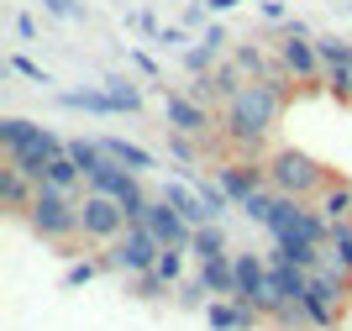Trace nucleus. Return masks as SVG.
<instances>
[{"label":"nucleus","instance_id":"obj_1","mask_svg":"<svg viewBox=\"0 0 352 331\" xmlns=\"http://www.w3.org/2000/svg\"><path fill=\"white\" fill-rule=\"evenodd\" d=\"M284 105H289V79H252V85L221 111V142L236 147L242 158L263 153V142L274 137Z\"/></svg>","mask_w":352,"mask_h":331},{"label":"nucleus","instance_id":"obj_2","mask_svg":"<svg viewBox=\"0 0 352 331\" xmlns=\"http://www.w3.org/2000/svg\"><path fill=\"white\" fill-rule=\"evenodd\" d=\"M0 147H6V163H16L32 184H43V169L69 147V137H58L43 121H27V116H0Z\"/></svg>","mask_w":352,"mask_h":331},{"label":"nucleus","instance_id":"obj_3","mask_svg":"<svg viewBox=\"0 0 352 331\" xmlns=\"http://www.w3.org/2000/svg\"><path fill=\"white\" fill-rule=\"evenodd\" d=\"M263 169H268V184L279 195H294V200H316L331 184V169L321 158H310L305 147H274L263 158Z\"/></svg>","mask_w":352,"mask_h":331},{"label":"nucleus","instance_id":"obj_4","mask_svg":"<svg viewBox=\"0 0 352 331\" xmlns=\"http://www.w3.org/2000/svg\"><path fill=\"white\" fill-rule=\"evenodd\" d=\"M27 226L37 231L43 242L69 247L74 237H85V226H79V195H63V189L37 184V200H32V211H27Z\"/></svg>","mask_w":352,"mask_h":331},{"label":"nucleus","instance_id":"obj_5","mask_svg":"<svg viewBox=\"0 0 352 331\" xmlns=\"http://www.w3.org/2000/svg\"><path fill=\"white\" fill-rule=\"evenodd\" d=\"M347 289H352V279L347 274H337L331 263H321L316 274H310V289H305V321H310V331H331L342 321V300H347Z\"/></svg>","mask_w":352,"mask_h":331},{"label":"nucleus","instance_id":"obj_6","mask_svg":"<svg viewBox=\"0 0 352 331\" xmlns=\"http://www.w3.org/2000/svg\"><path fill=\"white\" fill-rule=\"evenodd\" d=\"M158 253H163V242L147 226H126L116 242L100 253V263H105V274L132 279V274H153V268H158Z\"/></svg>","mask_w":352,"mask_h":331},{"label":"nucleus","instance_id":"obj_7","mask_svg":"<svg viewBox=\"0 0 352 331\" xmlns=\"http://www.w3.org/2000/svg\"><path fill=\"white\" fill-rule=\"evenodd\" d=\"M163 131H179V137H200V142H216L221 121L206 100H195L190 89H163Z\"/></svg>","mask_w":352,"mask_h":331},{"label":"nucleus","instance_id":"obj_8","mask_svg":"<svg viewBox=\"0 0 352 331\" xmlns=\"http://www.w3.org/2000/svg\"><path fill=\"white\" fill-rule=\"evenodd\" d=\"M79 226H85V242L111 247L132 221H126V205L121 200H111V195H100V189H85V195H79Z\"/></svg>","mask_w":352,"mask_h":331},{"label":"nucleus","instance_id":"obj_9","mask_svg":"<svg viewBox=\"0 0 352 331\" xmlns=\"http://www.w3.org/2000/svg\"><path fill=\"white\" fill-rule=\"evenodd\" d=\"M232 263H236V295L232 300H242L248 310H258V316L268 321V310H274V284H268V258L263 253H232Z\"/></svg>","mask_w":352,"mask_h":331},{"label":"nucleus","instance_id":"obj_10","mask_svg":"<svg viewBox=\"0 0 352 331\" xmlns=\"http://www.w3.org/2000/svg\"><path fill=\"white\" fill-rule=\"evenodd\" d=\"M248 85H252V79H248V69H242L236 58H226V63H216L210 74L190 79V95H195V100H206L210 111H226V105H232V100H236V95H242Z\"/></svg>","mask_w":352,"mask_h":331},{"label":"nucleus","instance_id":"obj_11","mask_svg":"<svg viewBox=\"0 0 352 331\" xmlns=\"http://www.w3.org/2000/svg\"><path fill=\"white\" fill-rule=\"evenodd\" d=\"M284 63V74H289L294 85H321L326 79V63H321V47H316V37H289L284 32V43L274 47Z\"/></svg>","mask_w":352,"mask_h":331},{"label":"nucleus","instance_id":"obj_12","mask_svg":"<svg viewBox=\"0 0 352 331\" xmlns=\"http://www.w3.org/2000/svg\"><path fill=\"white\" fill-rule=\"evenodd\" d=\"M232 47H236V43H232V32L221 27V21H210V27L200 32L190 47H184V74H190V79L210 74L216 63H226V58H232Z\"/></svg>","mask_w":352,"mask_h":331},{"label":"nucleus","instance_id":"obj_13","mask_svg":"<svg viewBox=\"0 0 352 331\" xmlns=\"http://www.w3.org/2000/svg\"><path fill=\"white\" fill-rule=\"evenodd\" d=\"M216 179H221V189L232 195V205H248L252 195L268 184V169L252 163V158H226V163H216Z\"/></svg>","mask_w":352,"mask_h":331},{"label":"nucleus","instance_id":"obj_14","mask_svg":"<svg viewBox=\"0 0 352 331\" xmlns=\"http://www.w3.org/2000/svg\"><path fill=\"white\" fill-rule=\"evenodd\" d=\"M63 111H85V116H132V105L121 100L111 85H85V89H63L58 95Z\"/></svg>","mask_w":352,"mask_h":331},{"label":"nucleus","instance_id":"obj_15","mask_svg":"<svg viewBox=\"0 0 352 331\" xmlns=\"http://www.w3.org/2000/svg\"><path fill=\"white\" fill-rule=\"evenodd\" d=\"M142 226L153 231V237H158L163 247H190V237H195V226H190V221H184V216H179L174 205L163 200V195H158V200H153V205H147Z\"/></svg>","mask_w":352,"mask_h":331},{"label":"nucleus","instance_id":"obj_16","mask_svg":"<svg viewBox=\"0 0 352 331\" xmlns=\"http://www.w3.org/2000/svg\"><path fill=\"white\" fill-rule=\"evenodd\" d=\"M200 316H206L210 331H258V326H263V316H258V310H248L242 300H210Z\"/></svg>","mask_w":352,"mask_h":331},{"label":"nucleus","instance_id":"obj_17","mask_svg":"<svg viewBox=\"0 0 352 331\" xmlns=\"http://www.w3.org/2000/svg\"><path fill=\"white\" fill-rule=\"evenodd\" d=\"M268 284H274V300H279V305H284V300H289V305H300V300H305V289H310V274L268 253Z\"/></svg>","mask_w":352,"mask_h":331},{"label":"nucleus","instance_id":"obj_18","mask_svg":"<svg viewBox=\"0 0 352 331\" xmlns=\"http://www.w3.org/2000/svg\"><path fill=\"white\" fill-rule=\"evenodd\" d=\"M158 195H163L168 205H174V211H179L184 221H190V226H206V221H210L206 200H200V189H195L190 179H163V189H158Z\"/></svg>","mask_w":352,"mask_h":331},{"label":"nucleus","instance_id":"obj_19","mask_svg":"<svg viewBox=\"0 0 352 331\" xmlns=\"http://www.w3.org/2000/svg\"><path fill=\"white\" fill-rule=\"evenodd\" d=\"M32 200H37V184H32L16 163H6V169H0V205H6L11 216H27Z\"/></svg>","mask_w":352,"mask_h":331},{"label":"nucleus","instance_id":"obj_20","mask_svg":"<svg viewBox=\"0 0 352 331\" xmlns=\"http://www.w3.org/2000/svg\"><path fill=\"white\" fill-rule=\"evenodd\" d=\"M100 147H105V158L126 163V169H137V173H147L153 163H158L142 142H132V137H116V131H100Z\"/></svg>","mask_w":352,"mask_h":331},{"label":"nucleus","instance_id":"obj_21","mask_svg":"<svg viewBox=\"0 0 352 331\" xmlns=\"http://www.w3.org/2000/svg\"><path fill=\"white\" fill-rule=\"evenodd\" d=\"M200 279H206V289L216 295V300H232V295H236V263H232V253L206 258V263H200Z\"/></svg>","mask_w":352,"mask_h":331},{"label":"nucleus","instance_id":"obj_22","mask_svg":"<svg viewBox=\"0 0 352 331\" xmlns=\"http://www.w3.org/2000/svg\"><path fill=\"white\" fill-rule=\"evenodd\" d=\"M316 211H321L331 226H337V221H352V184L347 179H331V184L316 195Z\"/></svg>","mask_w":352,"mask_h":331},{"label":"nucleus","instance_id":"obj_23","mask_svg":"<svg viewBox=\"0 0 352 331\" xmlns=\"http://www.w3.org/2000/svg\"><path fill=\"white\" fill-rule=\"evenodd\" d=\"M43 184H47V189H63V195H79V184H85V169L69 158V147H63L58 158L43 169Z\"/></svg>","mask_w":352,"mask_h":331},{"label":"nucleus","instance_id":"obj_24","mask_svg":"<svg viewBox=\"0 0 352 331\" xmlns=\"http://www.w3.org/2000/svg\"><path fill=\"white\" fill-rule=\"evenodd\" d=\"M221 253H232V247H226V231H221V221L195 226V237H190V258H195V263H206V258H221Z\"/></svg>","mask_w":352,"mask_h":331},{"label":"nucleus","instance_id":"obj_25","mask_svg":"<svg viewBox=\"0 0 352 331\" xmlns=\"http://www.w3.org/2000/svg\"><path fill=\"white\" fill-rule=\"evenodd\" d=\"M168 158L179 163V173H184V179H200V173H195V158H200V137H179V131H168Z\"/></svg>","mask_w":352,"mask_h":331},{"label":"nucleus","instance_id":"obj_26","mask_svg":"<svg viewBox=\"0 0 352 331\" xmlns=\"http://www.w3.org/2000/svg\"><path fill=\"white\" fill-rule=\"evenodd\" d=\"M190 184L200 189V200H206L210 221H221V216H226V211H236V205H232V195L221 189V179H216V173H210V179H190Z\"/></svg>","mask_w":352,"mask_h":331},{"label":"nucleus","instance_id":"obj_27","mask_svg":"<svg viewBox=\"0 0 352 331\" xmlns=\"http://www.w3.org/2000/svg\"><path fill=\"white\" fill-rule=\"evenodd\" d=\"M126 295H132V300H168L174 284H168L163 274H132L126 279Z\"/></svg>","mask_w":352,"mask_h":331},{"label":"nucleus","instance_id":"obj_28","mask_svg":"<svg viewBox=\"0 0 352 331\" xmlns=\"http://www.w3.org/2000/svg\"><path fill=\"white\" fill-rule=\"evenodd\" d=\"M321 85L331 89L337 100H347V105H352V53H347V58H337V63H326V79H321Z\"/></svg>","mask_w":352,"mask_h":331},{"label":"nucleus","instance_id":"obj_29","mask_svg":"<svg viewBox=\"0 0 352 331\" xmlns=\"http://www.w3.org/2000/svg\"><path fill=\"white\" fill-rule=\"evenodd\" d=\"M174 300L184 305V310H206V305L216 300V295H210V289H206V279L195 274V279H179V289H174Z\"/></svg>","mask_w":352,"mask_h":331},{"label":"nucleus","instance_id":"obj_30","mask_svg":"<svg viewBox=\"0 0 352 331\" xmlns=\"http://www.w3.org/2000/svg\"><path fill=\"white\" fill-rule=\"evenodd\" d=\"M184 258H190V247H163V253H158V268H153V274H163L168 284L179 289V279H184Z\"/></svg>","mask_w":352,"mask_h":331},{"label":"nucleus","instance_id":"obj_31","mask_svg":"<svg viewBox=\"0 0 352 331\" xmlns=\"http://www.w3.org/2000/svg\"><path fill=\"white\" fill-rule=\"evenodd\" d=\"M268 326H279V331H305L310 321H305V305H274V310H268Z\"/></svg>","mask_w":352,"mask_h":331},{"label":"nucleus","instance_id":"obj_32","mask_svg":"<svg viewBox=\"0 0 352 331\" xmlns=\"http://www.w3.org/2000/svg\"><path fill=\"white\" fill-rule=\"evenodd\" d=\"M100 274H105V263H100V258H74L69 268H63V284L79 289V284H89V279H100Z\"/></svg>","mask_w":352,"mask_h":331},{"label":"nucleus","instance_id":"obj_33","mask_svg":"<svg viewBox=\"0 0 352 331\" xmlns=\"http://www.w3.org/2000/svg\"><path fill=\"white\" fill-rule=\"evenodd\" d=\"M43 11L58 16V21H85L89 6H85V0H43Z\"/></svg>","mask_w":352,"mask_h":331},{"label":"nucleus","instance_id":"obj_34","mask_svg":"<svg viewBox=\"0 0 352 331\" xmlns=\"http://www.w3.org/2000/svg\"><path fill=\"white\" fill-rule=\"evenodd\" d=\"M11 74H21V79H32V85H53V79H47V69L37 63V58H27V53L11 58Z\"/></svg>","mask_w":352,"mask_h":331},{"label":"nucleus","instance_id":"obj_35","mask_svg":"<svg viewBox=\"0 0 352 331\" xmlns=\"http://www.w3.org/2000/svg\"><path fill=\"white\" fill-rule=\"evenodd\" d=\"M126 58H132V63L147 74V79H158V58H153V53H142V47H126Z\"/></svg>","mask_w":352,"mask_h":331},{"label":"nucleus","instance_id":"obj_36","mask_svg":"<svg viewBox=\"0 0 352 331\" xmlns=\"http://www.w3.org/2000/svg\"><path fill=\"white\" fill-rule=\"evenodd\" d=\"M158 43L163 47H184V43H190V32H184V27H158Z\"/></svg>","mask_w":352,"mask_h":331},{"label":"nucleus","instance_id":"obj_37","mask_svg":"<svg viewBox=\"0 0 352 331\" xmlns=\"http://www.w3.org/2000/svg\"><path fill=\"white\" fill-rule=\"evenodd\" d=\"M236 6H242V0H200L206 16H226V11H236Z\"/></svg>","mask_w":352,"mask_h":331},{"label":"nucleus","instance_id":"obj_38","mask_svg":"<svg viewBox=\"0 0 352 331\" xmlns=\"http://www.w3.org/2000/svg\"><path fill=\"white\" fill-rule=\"evenodd\" d=\"M16 37H21V43H37V21H32V16H16Z\"/></svg>","mask_w":352,"mask_h":331},{"label":"nucleus","instance_id":"obj_39","mask_svg":"<svg viewBox=\"0 0 352 331\" xmlns=\"http://www.w3.org/2000/svg\"><path fill=\"white\" fill-rule=\"evenodd\" d=\"M263 16H268V21H289V16H284V6H279V0H263Z\"/></svg>","mask_w":352,"mask_h":331}]
</instances>
